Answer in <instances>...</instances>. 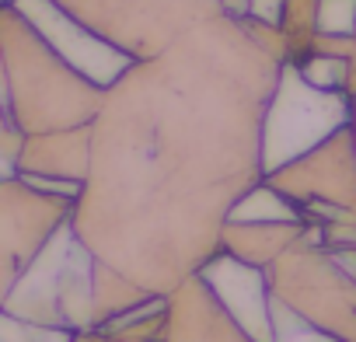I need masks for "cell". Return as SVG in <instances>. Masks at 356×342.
<instances>
[{"label":"cell","instance_id":"cell-12","mask_svg":"<svg viewBox=\"0 0 356 342\" xmlns=\"http://www.w3.org/2000/svg\"><path fill=\"white\" fill-rule=\"evenodd\" d=\"M353 70H356V53H353Z\"/></svg>","mask_w":356,"mask_h":342},{"label":"cell","instance_id":"cell-5","mask_svg":"<svg viewBox=\"0 0 356 342\" xmlns=\"http://www.w3.org/2000/svg\"><path fill=\"white\" fill-rule=\"evenodd\" d=\"M353 122V95L321 91L304 81L293 63H283L280 84L262 122V164L266 175L293 164L297 157L321 147L328 136Z\"/></svg>","mask_w":356,"mask_h":342},{"label":"cell","instance_id":"cell-4","mask_svg":"<svg viewBox=\"0 0 356 342\" xmlns=\"http://www.w3.org/2000/svg\"><path fill=\"white\" fill-rule=\"evenodd\" d=\"M129 60H154L196 25L224 15L220 0H56Z\"/></svg>","mask_w":356,"mask_h":342},{"label":"cell","instance_id":"cell-3","mask_svg":"<svg viewBox=\"0 0 356 342\" xmlns=\"http://www.w3.org/2000/svg\"><path fill=\"white\" fill-rule=\"evenodd\" d=\"M95 269L98 255L70 220L4 290V307L32 325L88 332L95 325Z\"/></svg>","mask_w":356,"mask_h":342},{"label":"cell","instance_id":"cell-7","mask_svg":"<svg viewBox=\"0 0 356 342\" xmlns=\"http://www.w3.org/2000/svg\"><path fill=\"white\" fill-rule=\"evenodd\" d=\"M11 8H18L46 39L49 46L74 63L84 77H91L95 84H102L105 91L136 63L129 60L122 49H115L112 42H105L102 35H95L91 28H84L74 15H67L56 0H8Z\"/></svg>","mask_w":356,"mask_h":342},{"label":"cell","instance_id":"cell-1","mask_svg":"<svg viewBox=\"0 0 356 342\" xmlns=\"http://www.w3.org/2000/svg\"><path fill=\"white\" fill-rule=\"evenodd\" d=\"M259 35L217 15L136 60L91 122V171L74 227L84 245L168 297L217 252L234 206L266 179L262 122L280 84Z\"/></svg>","mask_w":356,"mask_h":342},{"label":"cell","instance_id":"cell-2","mask_svg":"<svg viewBox=\"0 0 356 342\" xmlns=\"http://www.w3.org/2000/svg\"><path fill=\"white\" fill-rule=\"evenodd\" d=\"M0 60H4V119L29 136L91 126L105 88L67 63L49 39L11 4H0Z\"/></svg>","mask_w":356,"mask_h":342},{"label":"cell","instance_id":"cell-8","mask_svg":"<svg viewBox=\"0 0 356 342\" xmlns=\"http://www.w3.org/2000/svg\"><path fill=\"white\" fill-rule=\"evenodd\" d=\"M88 171H91V126L39 133L25 140V154L18 164L22 179L84 186Z\"/></svg>","mask_w":356,"mask_h":342},{"label":"cell","instance_id":"cell-11","mask_svg":"<svg viewBox=\"0 0 356 342\" xmlns=\"http://www.w3.org/2000/svg\"><path fill=\"white\" fill-rule=\"evenodd\" d=\"M353 133H356V98H353Z\"/></svg>","mask_w":356,"mask_h":342},{"label":"cell","instance_id":"cell-9","mask_svg":"<svg viewBox=\"0 0 356 342\" xmlns=\"http://www.w3.org/2000/svg\"><path fill=\"white\" fill-rule=\"evenodd\" d=\"M307 224L300 220H227L220 231V252L255 266L269 269L290 245L304 238Z\"/></svg>","mask_w":356,"mask_h":342},{"label":"cell","instance_id":"cell-10","mask_svg":"<svg viewBox=\"0 0 356 342\" xmlns=\"http://www.w3.org/2000/svg\"><path fill=\"white\" fill-rule=\"evenodd\" d=\"M318 32L356 39V0H321L318 4Z\"/></svg>","mask_w":356,"mask_h":342},{"label":"cell","instance_id":"cell-13","mask_svg":"<svg viewBox=\"0 0 356 342\" xmlns=\"http://www.w3.org/2000/svg\"><path fill=\"white\" fill-rule=\"evenodd\" d=\"M0 4H8V0H0Z\"/></svg>","mask_w":356,"mask_h":342},{"label":"cell","instance_id":"cell-6","mask_svg":"<svg viewBox=\"0 0 356 342\" xmlns=\"http://www.w3.org/2000/svg\"><path fill=\"white\" fill-rule=\"evenodd\" d=\"M4 290L22 269L67 227L77 213V200L29 186L25 179H4Z\"/></svg>","mask_w":356,"mask_h":342}]
</instances>
